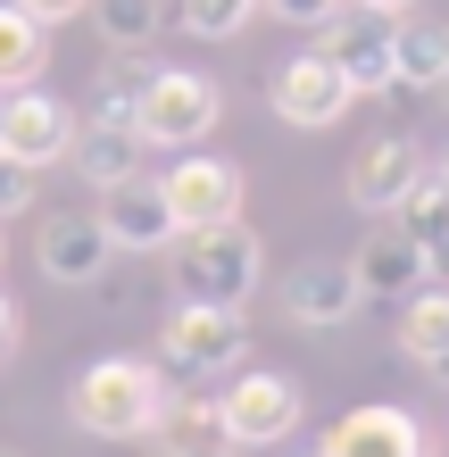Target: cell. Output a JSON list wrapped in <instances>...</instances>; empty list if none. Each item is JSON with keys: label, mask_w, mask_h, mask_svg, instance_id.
Instances as JSON below:
<instances>
[{"label": "cell", "mask_w": 449, "mask_h": 457, "mask_svg": "<svg viewBox=\"0 0 449 457\" xmlns=\"http://www.w3.org/2000/svg\"><path fill=\"white\" fill-rule=\"evenodd\" d=\"M167 399H175V383L150 358H92L75 374V391H67V416H75V433H92V441H150L158 416H167Z\"/></svg>", "instance_id": "obj_1"}, {"label": "cell", "mask_w": 449, "mask_h": 457, "mask_svg": "<svg viewBox=\"0 0 449 457\" xmlns=\"http://www.w3.org/2000/svg\"><path fill=\"white\" fill-rule=\"evenodd\" d=\"M267 283V241L242 217L208 225V233H175V300L192 308H250V291Z\"/></svg>", "instance_id": "obj_2"}, {"label": "cell", "mask_w": 449, "mask_h": 457, "mask_svg": "<svg viewBox=\"0 0 449 457\" xmlns=\"http://www.w3.org/2000/svg\"><path fill=\"white\" fill-rule=\"evenodd\" d=\"M217 117H225V92L200 67H150V84L134 100V142L175 158V150H200L217 133Z\"/></svg>", "instance_id": "obj_3"}, {"label": "cell", "mask_w": 449, "mask_h": 457, "mask_svg": "<svg viewBox=\"0 0 449 457\" xmlns=\"http://www.w3.org/2000/svg\"><path fill=\"white\" fill-rule=\"evenodd\" d=\"M300 416H308V399L292 374H275V366H242L233 374V391L217 399V441L225 449H275V441H292L300 433Z\"/></svg>", "instance_id": "obj_4"}, {"label": "cell", "mask_w": 449, "mask_h": 457, "mask_svg": "<svg viewBox=\"0 0 449 457\" xmlns=\"http://www.w3.org/2000/svg\"><path fill=\"white\" fill-rule=\"evenodd\" d=\"M150 183H158V200H167L175 233L233 225V217H242V200H250L242 167H233V158H217V150H175V167H167V175H150Z\"/></svg>", "instance_id": "obj_5"}, {"label": "cell", "mask_w": 449, "mask_h": 457, "mask_svg": "<svg viewBox=\"0 0 449 457\" xmlns=\"http://www.w3.org/2000/svg\"><path fill=\"white\" fill-rule=\"evenodd\" d=\"M250 358V316L242 308H192V300H175V316L158 325V366L167 374H233Z\"/></svg>", "instance_id": "obj_6"}, {"label": "cell", "mask_w": 449, "mask_h": 457, "mask_svg": "<svg viewBox=\"0 0 449 457\" xmlns=\"http://www.w3.org/2000/svg\"><path fill=\"white\" fill-rule=\"evenodd\" d=\"M75 142V109L59 92H42V84H25V92H0V158L25 175H42V167H59Z\"/></svg>", "instance_id": "obj_7"}, {"label": "cell", "mask_w": 449, "mask_h": 457, "mask_svg": "<svg viewBox=\"0 0 449 457\" xmlns=\"http://www.w3.org/2000/svg\"><path fill=\"white\" fill-rule=\"evenodd\" d=\"M350 84H341V67L325 59V50H300V59H283L275 67V84H267V109L292 125V133H333L341 117H350Z\"/></svg>", "instance_id": "obj_8"}, {"label": "cell", "mask_w": 449, "mask_h": 457, "mask_svg": "<svg viewBox=\"0 0 449 457\" xmlns=\"http://www.w3.org/2000/svg\"><path fill=\"white\" fill-rule=\"evenodd\" d=\"M358 275H350V258H300L292 275H283V316H292L300 333H341L358 316Z\"/></svg>", "instance_id": "obj_9"}, {"label": "cell", "mask_w": 449, "mask_h": 457, "mask_svg": "<svg viewBox=\"0 0 449 457\" xmlns=\"http://www.w3.org/2000/svg\"><path fill=\"white\" fill-rule=\"evenodd\" d=\"M109 233H100V217H42V233H34V266L59 291H92L100 275H109Z\"/></svg>", "instance_id": "obj_10"}, {"label": "cell", "mask_w": 449, "mask_h": 457, "mask_svg": "<svg viewBox=\"0 0 449 457\" xmlns=\"http://www.w3.org/2000/svg\"><path fill=\"white\" fill-rule=\"evenodd\" d=\"M316 449L325 457H433V433L408 408H350V416H333V433Z\"/></svg>", "instance_id": "obj_11"}, {"label": "cell", "mask_w": 449, "mask_h": 457, "mask_svg": "<svg viewBox=\"0 0 449 457\" xmlns=\"http://www.w3.org/2000/svg\"><path fill=\"white\" fill-rule=\"evenodd\" d=\"M325 59L341 67V84H350L358 100L366 92H391V17H366V9H341L333 25H325Z\"/></svg>", "instance_id": "obj_12"}, {"label": "cell", "mask_w": 449, "mask_h": 457, "mask_svg": "<svg viewBox=\"0 0 449 457\" xmlns=\"http://www.w3.org/2000/svg\"><path fill=\"white\" fill-rule=\"evenodd\" d=\"M350 275H358V300H383V308H400L416 283H433L425 258H416V241L391 225V217H375V233L350 250Z\"/></svg>", "instance_id": "obj_13"}, {"label": "cell", "mask_w": 449, "mask_h": 457, "mask_svg": "<svg viewBox=\"0 0 449 457\" xmlns=\"http://www.w3.org/2000/svg\"><path fill=\"white\" fill-rule=\"evenodd\" d=\"M92 217H100V233H109V250H134V258L175 250V217H167V200H158V183H150V175L117 183V192H100Z\"/></svg>", "instance_id": "obj_14"}, {"label": "cell", "mask_w": 449, "mask_h": 457, "mask_svg": "<svg viewBox=\"0 0 449 457\" xmlns=\"http://www.w3.org/2000/svg\"><path fill=\"white\" fill-rule=\"evenodd\" d=\"M416 175H425V150H416L408 133H375V142L350 158V208H366V217H391Z\"/></svg>", "instance_id": "obj_15"}, {"label": "cell", "mask_w": 449, "mask_h": 457, "mask_svg": "<svg viewBox=\"0 0 449 457\" xmlns=\"http://www.w3.org/2000/svg\"><path fill=\"white\" fill-rule=\"evenodd\" d=\"M391 225H400L408 241H416V258H425V275L433 283H449V175H416L408 192H400V208H391Z\"/></svg>", "instance_id": "obj_16"}, {"label": "cell", "mask_w": 449, "mask_h": 457, "mask_svg": "<svg viewBox=\"0 0 449 457\" xmlns=\"http://www.w3.org/2000/svg\"><path fill=\"white\" fill-rule=\"evenodd\" d=\"M142 142H134V125H84L75 117V142H67V167L92 183V192H117V183H134L142 175Z\"/></svg>", "instance_id": "obj_17"}, {"label": "cell", "mask_w": 449, "mask_h": 457, "mask_svg": "<svg viewBox=\"0 0 449 457\" xmlns=\"http://www.w3.org/2000/svg\"><path fill=\"white\" fill-rule=\"evenodd\" d=\"M449 75V25L391 17V92H433Z\"/></svg>", "instance_id": "obj_18"}, {"label": "cell", "mask_w": 449, "mask_h": 457, "mask_svg": "<svg viewBox=\"0 0 449 457\" xmlns=\"http://www.w3.org/2000/svg\"><path fill=\"white\" fill-rule=\"evenodd\" d=\"M142 84H150V59H142V50H109V67H100L92 92H84V125H134Z\"/></svg>", "instance_id": "obj_19"}, {"label": "cell", "mask_w": 449, "mask_h": 457, "mask_svg": "<svg viewBox=\"0 0 449 457\" xmlns=\"http://www.w3.org/2000/svg\"><path fill=\"white\" fill-rule=\"evenodd\" d=\"M400 358H416V366L449 358V283H416L400 300Z\"/></svg>", "instance_id": "obj_20"}, {"label": "cell", "mask_w": 449, "mask_h": 457, "mask_svg": "<svg viewBox=\"0 0 449 457\" xmlns=\"http://www.w3.org/2000/svg\"><path fill=\"white\" fill-rule=\"evenodd\" d=\"M42 67H50V34H42L25 9H9V0H0V92L42 84Z\"/></svg>", "instance_id": "obj_21"}, {"label": "cell", "mask_w": 449, "mask_h": 457, "mask_svg": "<svg viewBox=\"0 0 449 457\" xmlns=\"http://www.w3.org/2000/svg\"><path fill=\"white\" fill-rule=\"evenodd\" d=\"M84 17L100 25L109 50H150L158 34H167V0H92Z\"/></svg>", "instance_id": "obj_22"}, {"label": "cell", "mask_w": 449, "mask_h": 457, "mask_svg": "<svg viewBox=\"0 0 449 457\" xmlns=\"http://www.w3.org/2000/svg\"><path fill=\"white\" fill-rule=\"evenodd\" d=\"M150 441L167 449V457H183V449H208V441H217V399H192V391H175Z\"/></svg>", "instance_id": "obj_23"}, {"label": "cell", "mask_w": 449, "mask_h": 457, "mask_svg": "<svg viewBox=\"0 0 449 457\" xmlns=\"http://www.w3.org/2000/svg\"><path fill=\"white\" fill-rule=\"evenodd\" d=\"M167 17L183 25V34H200V42H233V34L258 17V0H175Z\"/></svg>", "instance_id": "obj_24"}, {"label": "cell", "mask_w": 449, "mask_h": 457, "mask_svg": "<svg viewBox=\"0 0 449 457\" xmlns=\"http://www.w3.org/2000/svg\"><path fill=\"white\" fill-rule=\"evenodd\" d=\"M267 17H283V25H300V34H325V25L341 17V0H258Z\"/></svg>", "instance_id": "obj_25"}, {"label": "cell", "mask_w": 449, "mask_h": 457, "mask_svg": "<svg viewBox=\"0 0 449 457\" xmlns=\"http://www.w3.org/2000/svg\"><path fill=\"white\" fill-rule=\"evenodd\" d=\"M25 208H34V175L0 158V225H9V217H25Z\"/></svg>", "instance_id": "obj_26"}, {"label": "cell", "mask_w": 449, "mask_h": 457, "mask_svg": "<svg viewBox=\"0 0 449 457\" xmlns=\"http://www.w3.org/2000/svg\"><path fill=\"white\" fill-rule=\"evenodd\" d=\"M9 9H25V17H34L42 34H50V25H67V17H84L92 0H9Z\"/></svg>", "instance_id": "obj_27"}, {"label": "cell", "mask_w": 449, "mask_h": 457, "mask_svg": "<svg viewBox=\"0 0 449 457\" xmlns=\"http://www.w3.org/2000/svg\"><path fill=\"white\" fill-rule=\"evenodd\" d=\"M9 358H17V300L0 291V366H9Z\"/></svg>", "instance_id": "obj_28"}, {"label": "cell", "mask_w": 449, "mask_h": 457, "mask_svg": "<svg viewBox=\"0 0 449 457\" xmlns=\"http://www.w3.org/2000/svg\"><path fill=\"white\" fill-rule=\"evenodd\" d=\"M341 9H366V17H416V0H341Z\"/></svg>", "instance_id": "obj_29"}, {"label": "cell", "mask_w": 449, "mask_h": 457, "mask_svg": "<svg viewBox=\"0 0 449 457\" xmlns=\"http://www.w3.org/2000/svg\"><path fill=\"white\" fill-rule=\"evenodd\" d=\"M183 457H242V449H225V441H208V449H183Z\"/></svg>", "instance_id": "obj_30"}, {"label": "cell", "mask_w": 449, "mask_h": 457, "mask_svg": "<svg viewBox=\"0 0 449 457\" xmlns=\"http://www.w3.org/2000/svg\"><path fill=\"white\" fill-rule=\"evenodd\" d=\"M433 100H449V75H441V84H433Z\"/></svg>", "instance_id": "obj_31"}, {"label": "cell", "mask_w": 449, "mask_h": 457, "mask_svg": "<svg viewBox=\"0 0 449 457\" xmlns=\"http://www.w3.org/2000/svg\"><path fill=\"white\" fill-rule=\"evenodd\" d=\"M0 457H25V449H0Z\"/></svg>", "instance_id": "obj_32"}, {"label": "cell", "mask_w": 449, "mask_h": 457, "mask_svg": "<svg viewBox=\"0 0 449 457\" xmlns=\"http://www.w3.org/2000/svg\"><path fill=\"white\" fill-rule=\"evenodd\" d=\"M308 457H325V449H308Z\"/></svg>", "instance_id": "obj_33"}, {"label": "cell", "mask_w": 449, "mask_h": 457, "mask_svg": "<svg viewBox=\"0 0 449 457\" xmlns=\"http://www.w3.org/2000/svg\"><path fill=\"white\" fill-rule=\"evenodd\" d=\"M441 175H449V167H441Z\"/></svg>", "instance_id": "obj_34"}]
</instances>
